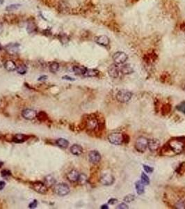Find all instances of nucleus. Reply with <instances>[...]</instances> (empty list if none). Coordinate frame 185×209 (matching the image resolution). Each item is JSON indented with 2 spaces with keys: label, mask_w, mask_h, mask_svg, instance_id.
Returning a JSON list of instances; mask_svg holds the SVG:
<instances>
[{
  "label": "nucleus",
  "mask_w": 185,
  "mask_h": 209,
  "mask_svg": "<svg viewBox=\"0 0 185 209\" xmlns=\"http://www.w3.org/2000/svg\"><path fill=\"white\" fill-rule=\"evenodd\" d=\"M169 148L173 151L174 154H179L184 150V143L180 140L172 139L169 142Z\"/></svg>",
  "instance_id": "f257e3e1"
},
{
  "label": "nucleus",
  "mask_w": 185,
  "mask_h": 209,
  "mask_svg": "<svg viewBox=\"0 0 185 209\" xmlns=\"http://www.w3.org/2000/svg\"><path fill=\"white\" fill-rule=\"evenodd\" d=\"M132 97V94L128 90L122 89L120 90L116 94V99H117L118 102L122 103H128L131 100Z\"/></svg>",
  "instance_id": "f03ea898"
},
{
  "label": "nucleus",
  "mask_w": 185,
  "mask_h": 209,
  "mask_svg": "<svg viewBox=\"0 0 185 209\" xmlns=\"http://www.w3.org/2000/svg\"><path fill=\"white\" fill-rule=\"evenodd\" d=\"M54 192L57 195L63 197V196L67 195L70 193V190L69 186L66 184H58L54 186Z\"/></svg>",
  "instance_id": "7ed1b4c3"
},
{
  "label": "nucleus",
  "mask_w": 185,
  "mask_h": 209,
  "mask_svg": "<svg viewBox=\"0 0 185 209\" xmlns=\"http://www.w3.org/2000/svg\"><path fill=\"white\" fill-rule=\"evenodd\" d=\"M148 139L144 137H140L137 139L135 143V148L137 151L143 153L148 148Z\"/></svg>",
  "instance_id": "20e7f679"
},
{
  "label": "nucleus",
  "mask_w": 185,
  "mask_h": 209,
  "mask_svg": "<svg viewBox=\"0 0 185 209\" xmlns=\"http://www.w3.org/2000/svg\"><path fill=\"white\" fill-rule=\"evenodd\" d=\"M108 140L111 144H114V145H120L124 142V136L121 133H111L108 136Z\"/></svg>",
  "instance_id": "39448f33"
},
{
  "label": "nucleus",
  "mask_w": 185,
  "mask_h": 209,
  "mask_svg": "<svg viewBox=\"0 0 185 209\" xmlns=\"http://www.w3.org/2000/svg\"><path fill=\"white\" fill-rule=\"evenodd\" d=\"M128 59V56L123 52H116V53L113 54V59L114 61L116 64H122L125 62L127 61Z\"/></svg>",
  "instance_id": "423d86ee"
},
{
  "label": "nucleus",
  "mask_w": 185,
  "mask_h": 209,
  "mask_svg": "<svg viewBox=\"0 0 185 209\" xmlns=\"http://www.w3.org/2000/svg\"><path fill=\"white\" fill-rule=\"evenodd\" d=\"M31 187L32 189H33L34 191L39 194H42V195L46 194L47 192V188H48V187L46 186V184H43L41 182L34 183V184H32Z\"/></svg>",
  "instance_id": "0eeeda50"
},
{
  "label": "nucleus",
  "mask_w": 185,
  "mask_h": 209,
  "mask_svg": "<svg viewBox=\"0 0 185 209\" xmlns=\"http://www.w3.org/2000/svg\"><path fill=\"white\" fill-rule=\"evenodd\" d=\"M100 181L104 186H111L114 183V177L112 174L106 173L102 174L101 176Z\"/></svg>",
  "instance_id": "6e6552de"
},
{
  "label": "nucleus",
  "mask_w": 185,
  "mask_h": 209,
  "mask_svg": "<svg viewBox=\"0 0 185 209\" xmlns=\"http://www.w3.org/2000/svg\"><path fill=\"white\" fill-rule=\"evenodd\" d=\"M119 68L117 64H113L109 66L108 68V74L111 78L116 79L119 76Z\"/></svg>",
  "instance_id": "1a4fd4ad"
},
{
  "label": "nucleus",
  "mask_w": 185,
  "mask_h": 209,
  "mask_svg": "<svg viewBox=\"0 0 185 209\" xmlns=\"http://www.w3.org/2000/svg\"><path fill=\"white\" fill-rule=\"evenodd\" d=\"M95 41L97 44L100 45V46H108L109 43H110V40H109V38L108 36H105V35H101L96 36L95 38Z\"/></svg>",
  "instance_id": "9d476101"
},
{
  "label": "nucleus",
  "mask_w": 185,
  "mask_h": 209,
  "mask_svg": "<svg viewBox=\"0 0 185 209\" xmlns=\"http://www.w3.org/2000/svg\"><path fill=\"white\" fill-rule=\"evenodd\" d=\"M89 161L92 164H98L101 160V156L98 151H91L89 154Z\"/></svg>",
  "instance_id": "9b49d317"
},
{
  "label": "nucleus",
  "mask_w": 185,
  "mask_h": 209,
  "mask_svg": "<svg viewBox=\"0 0 185 209\" xmlns=\"http://www.w3.org/2000/svg\"><path fill=\"white\" fill-rule=\"evenodd\" d=\"M22 115L24 118L27 120H32L36 117L37 113L34 109H25L22 112Z\"/></svg>",
  "instance_id": "f8f14e48"
},
{
  "label": "nucleus",
  "mask_w": 185,
  "mask_h": 209,
  "mask_svg": "<svg viewBox=\"0 0 185 209\" xmlns=\"http://www.w3.org/2000/svg\"><path fill=\"white\" fill-rule=\"evenodd\" d=\"M19 44L18 43H10L6 46L5 48L6 51L10 55H15L19 51Z\"/></svg>",
  "instance_id": "ddd939ff"
},
{
  "label": "nucleus",
  "mask_w": 185,
  "mask_h": 209,
  "mask_svg": "<svg viewBox=\"0 0 185 209\" xmlns=\"http://www.w3.org/2000/svg\"><path fill=\"white\" fill-rule=\"evenodd\" d=\"M160 142L157 139H151L148 140V148L150 151H156L160 148Z\"/></svg>",
  "instance_id": "4468645a"
},
{
  "label": "nucleus",
  "mask_w": 185,
  "mask_h": 209,
  "mask_svg": "<svg viewBox=\"0 0 185 209\" xmlns=\"http://www.w3.org/2000/svg\"><path fill=\"white\" fill-rule=\"evenodd\" d=\"M99 127L98 121L95 118H90L87 121V128L90 130H96Z\"/></svg>",
  "instance_id": "2eb2a0df"
},
{
  "label": "nucleus",
  "mask_w": 185,
  "mask_h": 209,
  "mask_svg": "<svg viewBox=\"0 0 185 209\" xmlns=\"http://www.w3.org/2000/svg\"><path fill=\"white\" fill-rule=\"evenodd\" d=\"M79 176V172L75 169L71 170L70 172H69L67 174V175H66L68 180L71 183L77 182V181H78Z\"/></svg>",
  "instance_id": "dca6fc26"
},
{
  "label": "nucleus",
  "mask_w": 185,
  "mask_h": 209,
  "mask_svg": "<svg viewBox=\"0 0 185 209\" xmlns=\"http://www.w3.org/2000/svg\"><path fill=\"white\" fill-rule=\"evenodd\" d=\"M70 151L75 156H80L83 153V148L79 144H73L70 148Z\"/></svg>",
  "instance_id": "f3484780"
},
{
  "label": "nucleus",
  "mask_w": 185,
  "mask_h": 209,
  "mask_svg": "<svg viewBox=\"0 0 185 209\" xmlns=\"http://www.w3.org/2000/svg\"><path fill=\"white\" fill-rule=\"evenodd\" d=\"M4 68L5 69L8 71H10V72H12V71H14L16 70V64L12 60H7L5 63H4Z\"/></svg>",
  "instance_id": "a211bd4d"
},
{
  "label": "nucleus",
  "mask_w": 185,
  "mask_h": 209,
  "mask_svg": "<svg viewBox=\"0 0 185 209\" xmlns=\"http://www.w3.org/2000/svg\"><path fill=\"white\" fill-rule=\"evenodd\" d=\"M44 184H46V186L47 187H51L55 185L56 179L54 178V177L51 175H48L46 176V178H45Z\"/></svg>",
  "instance_id": "6ab92c4d"
},
{
  "label": "nucleus",
  "mask_w": 185,
  "mask_h": 209,
  "mask_svg": "<svg viewBox=\"0 0 185 209\" xmlns=\"http://www.w3.org/2000/svg\"><path fill=\"white\" fill-rule=\"evenodd\" d=\"M28 139V136L23 134H16L13 137V142L16 143H22Z\"/></svg>",
  "instance_id": "aec40b11"
},
{
  "label": "nucleus",
  "mask_w": 185,
  "mask_h": 209,
  "mask_svg": "<svg viewBox=\"0 0 185 209\" xmlns=\"http://www.w3.org/2000/svg\"><path fill=\"white\" fill-rule=\"evenodd\" d=\"M120 71L123 75H130L134 73V69L130 64H125L120 68Z\"/></svg>",
  "instance_id": "412c9836"
},
{
  "label": "nucleus",
  "mask_w": 185,
  "mask_h": 209,
  "mask_svg": "<svg viewBox=\"0 0 185 209\" xmlns=\"http://www.w3.org/2000/svg\"><path fill=\"white\" fill-rule=\"evenodd\" d=\"M87 70V68L84 67V66H73L72 70L75 73V74L78 75H84L86 70Z\"/></svg>",
  "instance_id": "4be33fe9"
},
{
  "label": "nucleus",
  "mask_w": 185,
  "mask_h": 209,
  "mask_svg": "<svg viewBox=\"0 0 185 209\" xmlns=\"http://www.w3.org/2000/svg\"><path fill=\"white\" fill-rule=\"evenodd\" d=\"M99 70L96 69H88L86 70V72L84 74V76L87 77H97L99 75Z\"/></svg>",
  "instance_id": "5701e85b"
},
{
  "label": "nucleus",
  "mask_w": 185,
  "mask_h": 209,
  "mask_svg": "<svg viewBox=\"0 0 185 209\" xmlns=\"http://www.w3.org/2000/svg\"><path fill=\"white\" fill-rule=\"evenodd\" d=\"M56 144L59 147L62 148H66L69 145V142L64 138H59L56 141Z\"/></svg>",
  "instance_id": "b1692460"
},
{
  "label": "nucleus",
  "mask_w": 185,
  "mask_h": 209,
  "mask_svg": "<svg viewBox=\"0 0 185 209\" xmlns=\"http://www.w3.org/2000/svg\"><path fill=\"white\" fill-rule=\"evenodd\" d=\"M37 30V27H36V24L33 21H29L27 24V31L29 34L35 33Z\"/></svg>",
  "instance_id": "393cba45"
},
{
  "label": "nucleus",
  "mask_w": 185,
  "mask_h": 209,
  "mask_svg": "<svg viewBox=\"0 0 185 209\" xmlns=\"http://www.w3.org/2000/svg\"><path fill=\"white\" fill-rule=\"evenodd\" d=\"M144 185L143 183H142L141 181H138L136 182V184H135V187H136L137 190V193L138 195H141L142 194L144 193Z\"/></svg>",
  "instance_id": "a878e982"
},
{
  "label": "nucleus",
  "mask_w": 185,
  "mask_h": 209,
  "mask_svg": "<svg viewBox=\"0 0 185 209\" xmlns=\"http://www.w3.org/2000/svg\"><path fill=\"white\" fill-rule=\"evenodd\" d=\"M17 16L13 14H7L4 16V20H6L8 23H15L16 21Z\"/></svg>",
  "instance_id": "bb28decb"
},
{
  "label": "nucleus",
  "mask_w": 185,
  "mask_h": 209,
  "mask_svg": "<svg viewBox=\"0 0 185 209\" xmlns=\"http://www.w3.org/2000/svg\"><path fill=\"white\" fill-rule=\"evenodd\" d=\"M16 71L18 72V73L20 75H25L26 73L27 72V67L25 64H20V65L17 66L16 67Z\"/></svg>",
  "instance_id": "cd10ccee"
},
{
  "label": "nucleus",
  "mask_w": 185,
  "mask_h": 209,
  "mask_svg": "<svg viewBox=\"0 0 185 209\" xmlns=\"http://www.w3.org/2000/svg\"><path fill=\"white\" fill-rule=\"evenodd\" d=\"M49 70H50L51 73H56L59 69V64L57 63V62L53 61L49 64Z\"/></svg>",
  "instance_id": "c85d7f7f"
},
{
  "label": "nucleus",
  "mask_w": 185,
  "mask_h": 209,
  "mask_svg": "<svg viewBox=\"0 0 185 209\" xmlns=\"http://www.w3.org/2000/svg\"><path fill=\"white\" fill-rule=\"evenodd\" d=\"M20 7H21V4H10V5H8V6H6V11L10 12V11H13V10L18 9V8Z\"/></svg>",
  "instance_id": "c756f323"
},
{
  "label": "nucleus",
  "mask_w": 185,
  "mask_h": 209,
  "mask_svg": "<svg viewBox=\"0 0 185 209\" xmlns=\"http://www.w3.org/2000/svg\"><path fill=\"white\" fill-rule=\"evenodd\" d=\"M37 118L40 121H46L47 119H48V116H47V114L45 112H40L39 113L37 114Z\"/></svg>",
  "instance_id": "7c9ffc66"
},
{
  "label": "nucleus",
  "mask_w": 185,
  "mask_h": 209,
  "mask_svg": "<svg viewBox=\"0 0 185 209\" xmlns=\"http://www.w3.org/2000/svg\"><path fill=\"white\" fill-rule=\"evenodd\" d=\"M87 180H88L87 176H86L84 174H79L77 182H78L80 185H84V184H87Z\"/></svg>",
  "instance_id": "2f4dec72"
},
{
  "label": "nucleus",
  "mask_w": 185,
  "mask_h": 209,
  "mask_svg": "<svg viewBox=\"0 0 185 209\" xmlns=\"http://www.w3.org/2000/svg\"><path fill=\"white\" fill-rule=\"evenodd\" d=\"M141 181L143 183L144 185H149L150 184V179L148 178V176L146 174L143 172L141 174Z\"/></svg>",
  "instance_id": "473e14b6"
},
{
  "label": "nucleus",
  "mask_w": 185,
  "mask_h": 209,
  "mask_svg": "<svg viewBox=\"0 0 185 209\" xmlns=\"http://www.w3.org/2000/svg\"><path fill=\"white\" fill-rule=\"evenodd\" d=\"M135 196L134 195H127L126 197H124V202H127V203H130V202H132L134 201V200L135 199Z\"/></svg>",
  "instance_id": "72a5a7b5"
},
{
  "label": "nucleus",
  "mask_w": 185,
  "mask_h": 209,
  "mask_svg": "<svg viewBox=\"0 0 185 209\" xmlns=\"http://www.w3.org/2000/svg\"><path fill=\"white\" fill-rule=\"evenodd\" d=\"M176 109H177L178 111L181 112L182 113H183L185 115V101L184 102L181 103L180 105H178V106L176 107Z\"/></svg>",
  "instance_id": "f704fd0d"
},
{
  "label": "nucleus",
  "mask_w": 185,
  "mask_h": 209,
  "mask_svg": "<svg viewBox=\"0 0 185 209\" xmlns=\"http://www.w3.org/2000/svg\"><path fill=\"white\" fill-rule=\"evenodd\" d=\"M1 176H3V177H7V176L11 175V172L8 169H4L3 171H1Z\"/></svg>",
  "instance_id": "c9c22d12"
},
{
  "label": "nucleus",
  "mask_w": 185,
  "mask_h": 209,
  "mask_svg": "<svg viewBox=\"0 0 185 209\" xmlns=\"http://www.w3.org/2000/svg\"><path fill=\"white\" fill-rule=\"evenodd\" d=\"M143 169L145 170V172H146V173H152V172H153V168L150 167V166L148 165H143Z\"/></svg>",
  "instance_id": "e433bc0d"
},
{
  "label": "nucleus",
  "mask_w": 185,
  "mask_h": 209,
  "mask_svg": "<svg viewBox=\"0 0 185 209\" xmlns=\"http://www.w3.org/2000/svg\"><path fill=\"white\" fill-rule=\"evenodd\" d=\"M38 206V202H37V200L35 199L29 204V208H36V206Z\"/></svg>",
  "instance_id": "4c0bfd02"
},
{
  "label": "nucleus",
  "mask_w": 185,
  "mask_h": 209,
  "mask_svg": "<svg viewBox=\"0 0 185 209\" xmlns=\"http://www.w3.org/2000/svg\"><path fill=\"white\" fill-rule=\"evenodd\" d=\"M176 208H185V204L182 201H180L178 203L176 204Z\"/></svg>",
  "instance_id": "58836bf2"
},
{
  "label": "nucleus",
  "mask_w": 185,
  "mask_h": 209,
  "mask_svg": "<svg viewBox=\"0 0 185 209\" xmlns=\"http://www.w3.org/2000/svg\"><path fill=\"white\" fill-rule=\"evenodd\" d=\"M116 208H119V209H127V208H128V206L126 204L122 203V204H120L118 206V207H116Z\"/></svg>",
  "instance_id": "ea45409f"
},
{
  "label": "nucleus",
  "mask_w": 185,
  "mask_h": 209,
  "mask_svg": "<svg viewBox=\"0 0 185 209\" xmlns=\"http://www.w3.org/2000/svg\"><path fill=\"white\" fill-rule=\"evenodd\" d=\"M62 79H66V80H69V81H74V80H75V78H73V77H71L70 76H68V75H66V76L62 77Z\"/></svg>",
  "instance_id": "a19ab883"
},
{
  "label": "nucleus",
  "mask_w": 185,
  "mask_h": 209,
  "mask_svg": "<svg viewBox=\"0 0 185 209\" xmlns=\"http://www.w3.org/2000/svg\"><path fill=\"white\" fill-rule=\"evenodd\" d=\"M117 202H118V200L116 199H111L109 200L108 203L109 204H111V205H113V204H116V203H117Z\"/></svg>",
  "instance_id": "79ce46f5"
},
{
  "label": "nucleus",
  "mask_w": 185,
  "mask_h": 209,
  "mask_svg": "<svg viewBox=\"0 0 185 209\" xmlns=\"http://www.w3.org/2000/svg\"><path fill=\"white\" fill-rule=\"evenodd\" d=\"M6 186L5 182L3 181H0V190H2L4 188V187Z\"/></svg>",
  "instance_id": "37998d69"
},
{
  "label": "nucleus",
  "mask_w": 185,
  "mask_h": 209,
  "mask_svg": "<svg viewBox=\"0 0 185 209\" xmlns=\"http://www.w3.org/2000/svg\"><path fill=\"white\" fill-rule=\"evenodd\" d=\"M47 79V75H43V76L40 77L38 79V81H43V80H46Z\"/></svg>",
  "instance_id": "c03bdc74"
},
{
  "label": "nucleus",
  "mask_w": 185,
  "mask_h": 209,
  "mask_svg": "<svg viewBox=\"0 0 185 209\" xmlns=\"http://www.w3.org/2000/svg\"><path fill=\"white\" fill-rule=\"evenodd\" d=\"M2 31H3V24L0 22V34L1 33Z\"/></svg>",
  "instance_id": "a18cd8bd"
},
{
  "label": "nucleus",
  "mask_w": 185,
  "mask_h": 209,
  "mask_svg": "<svg viewBox=\"0 0 185 209\" xmlns=\"http://www.w3.org/2000/svg\"><path fill=\"white\" fill-rule=\"evenodd\" d=\"M101 208L102 209H107V208H109V207H108V206L105 205L104 204V205H102V206H101Z\"/></svg>",
  "instance_id": "49530a36"
},
{
  "label": "nucleus",
  "mask_w": 185,
  "mask_h": 209,
  "mask_svg": "<svg viewBox=\"0 0 185 209\" xmlns=\"http://www.w3.org/2000/svg\"><path fill=\"white\" fill-rule=\"evenodd\" d=\"M182 89H183L184 91H185V82H184V83L182 84Z\"/></svg>",
  "instance_id": "de8ad7c7"
},
{
  "label": "nucleus",
  "mask_w": 185,
  "mask_h": 209,
  "mask_svg": "<svg viewBox=\"0 0 185 209\" xmlns=\"http://www.w3.org/2000/svg\"><path fill=\"white\" fill-rule=\"evenodd\" d=\"M4 0H0V6H1L2 4H4Z\"/></svg>",
  "instance_id": "09e8293b"
},
{
  "label": "nucleus",
  "mask_w": 185,
  "mask_h": 209,
  "mask_svg": "<svg viewBox=\"0 0 185 209\" xmlns=\"http://www.w3.org/2000/svg\"><path fill=\"white\" fill-rule=\"evenodd\" d=\"M3 165H4V163L1 162V161H0V168H1Z\"/></svg>",
  "instance_id": "8fccbe9b"
}]
</instances>
